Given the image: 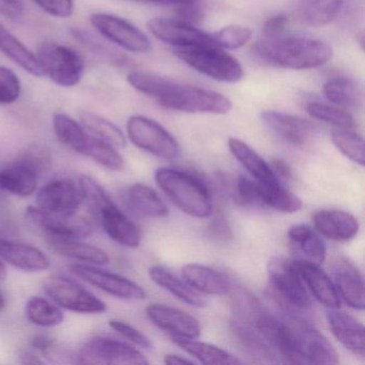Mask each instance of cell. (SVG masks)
<instances>
[{
  "label": "cell",
  "instance_id": "obj_1",
  "mask_svg": "<svg viewBox=\"0 0 365 365\" xmlns=\"http://www.w3.org/2000/svg\"><path fill=\"white\" fill-rule=\"evenodd\" d=\"M128 82L138 93L155 99L168 110L189 114H227L232 103L222 93L182 84L153 72L133 70L127 76Z\"/></svg>",
  "mask_w": 365,
  "mask_h": 365
},
{
  "label": "cell",
  "instance_id": "obj_29",
  "mask_svg": "<svg viewBox=\"0 0 365 365\" xmlns=\"http://www.w3.org/2000/svg\"><path fill=\"white\" fill-rule=\"evenodd\" d=\"M322 91L329 102L344 110H356L362 106V88L350 78H331L324 83Z\"/></svg>",
  "mask_w": 365,
  "mask_h": 365
},
{
  "label": "cell",
  "instance_id": "obj_45",
  "mask_svg": "<svg viewBox=\"0 0 365 365\" xmlns=\"http://www.w3.org/2000/svg\"><path fill=\"white\" fill-rule=\"evenodd\" d=\"M16 161L41 177L50 170L53 158L51 151L42 145H31L16 158Z\"/></svg>",
  "mask_w": 365,
  "mask_h": 365
},
{
  "label": "cell",
  "instance_id": "obj_20",
  "mask_svg": "<svg viewBox=\"0 0 365 365\" xmlns=\"http://www.w3.org/2000/svg\"><path fill=\"white\" fill-rule=\"evenodd\" d=\"M327 320L335 339L356 356L364 358V327L356 318L339 309H329Z\"/></svg>",
  "mask_w": 365,
  "mask_h": 365
},
{
  "label": "cell",
  "instance_id": "obj_3",
  "mask_svg": "<svg viewBox=\"0 0 365 365\" xmlns=\"http://www.w3.org/2000/svg\"><path fill=\"white\" fill-rule=\"evenodd\" d=\"M155 181L168 200L185 215L197 219L210 217L212 196L200 177L175 168H159Z\"/></svg>",
  "mask_w": 365,
  "mask_h": 365
},
{
  "label": "cell",
  "instance_id": "obj_49",
  "mask_svg": "<svg viewBox=\"0 0 365 365\" xmlns=\"http://www.w3.org/2000/svg\"><path fill=\"white\" fill-rule=\"evenodd\" d=\"M110 328L114 329L116 332H118L121 336L127 339L128 341L133 343L134 345L138 347L144 348V349H150L151 341L144 333L140 332L138 329L132 327L131 324L127 322H121V320L113 319L110 322Z\"/></svg>",
  "mask_w": 365,
  "mask_h": 365
},
{
  "label": "cell",
  "instance_id": "obj_26",
  "mask_svg": "<svg viewBox=\"0 0 365 365\" xmlns=\"http://www.w3.org/2000/svg\"><path fill=\"white\" fill-rule=\"evenodd\" d=\"M39 177L14 160L0 170V190L4 194L27 197L37 189Z\"/></svg>",
  "mask_w": 365,
  "mask_h": 365
},
{
  "label": "cell",
  "instance_id": "obj_28",
  "mask_svg": "<svg viewBox=\"0 0 365 365\" xmlns=\"http://www.w3.org/2000/svg\"><path fill=\"white\" fill-rule=\"evenodd\" d=\"M0 52L31 76H38V78L44 76L37 56L20 40L16 39L1 23H0Z\"/></svg>",
  "mask_w": 365,
  "mask_h": 365
},
{
  "label": "cell",
  "instance_id": "obj_15",
  "mask_svg": "<svg viewBox=\"0 0 365 365\" xmlns=\"http://www.w3.org/2000/svg\"><path fill=\"white\" fill-rule=\"evenodd\" d=\"M37 202V207L48 212H76L83 204L80 182L66 178L50 181L40 190Z\"/></svg>",
  "mask_w": 365,
  "mask_h": 365
},
{
  "label": "cell",
  "instance_id": "obj_34",
  "mask_svg": "<svg viewBox=\"0 0 365 365\" xmlns=\"http://www.w3.org/2000/svg\"><path fill=\"white\" fill-rule=\"evenodd\" d=\"M116 149L112 145L96 138L88 132L86 138L76 151L108 170L120 172L125 168V161Z\"/></svg>",
  "mask_w": 365,
  "mask_h": 365
},
{
  "label": "cell",
  "instance_id": "obj_41",
  "mask_svg": "<svg viewBox=\"0 0 365 365\" xmlns=\"http://www.w3.org/2000/svg\"><path fill=\"white\" fill-rule=\"evenodd\" d=\"M307 110L313 118L324 123H330L341 129H352L356 125L351 114L336 106L320 103V102H309Z\"/></svg>",
  "mask_w": 365,
  "mask_h": 365
},
{
  "label": "cell",
  "instance_id": "obj_22",
  "mask_svg": "<svg viewBox=\"0 0 365 365\" xmlns=\"http://www.w3.org/2000/svg\"><path fill=\"white\" fill-rule=\"evenodd\" d=\"M97 217L108 236L115 242L131 249L140 245L142 240L140 228L116 205L106 207Z\"/></svg>",
  "mask_w": 365,
  "mask_h": 365
},
{
  "label": "cell",
  "instance_id": "obj_56",
  "mask_svg": "<svg viewBox=\"0 0 365 365\" xmlns=\"http://www.w3.org/2000/svg\"><path fill=\"white\" fill-rule=\"evenodd\" d=\"M55 339L53 337L48 336L46 334H37L31 339V345L34 349L39 351L40 354H43L53 344L55 343Z\"/></svg>",
  "mask_w": 365,
  "mask_h": 365
},
{
  "label": "cell",
  "instance_id": "obj_48",
  "mask_svg": "<svg viewBox=\"0 0 365 365\" xmlns=\"http://www.w3.org/2000/svg\"><path fill=\"white\" fill-rule=\"evenodd\" d=\"M72 34H73V37L78 41H80L83 46L89 48L93 54L100 55V56L104 57V59H108V61H113V63H120V61H123V57L114 54L108 46H104L103 43H101L99 40L96 39L91 34L86 33V31H82V29H73Z\"/></svg>",
  "mask_w": 365,
  "mask_h": 365
},
{
  "label": "cell",
  "instance_id": "obj_60",
  "mask_svg": "<svg viewBox=\"0 0 365 365\" xmlns=\"http://www.w3.org/2000/svg\"><path fill=\"white\" fill-rule=\"evenodd\" d=\"M8 271L7 267L5 266L1 260H0V281L7 279Z\"/></svg>",
  "mask_w": 365,
  "mask_h": 365
},
{
  "label": "cell",
  "instance_id": "obj_31",
  "mask_svg": "<svg viewBox=\"0 0 365 365\" xmlns=\"http://www.w3.org/2000/svg\"><path fill=\"white\" fill-rule=\"evenodd\" d=\"M148 274L153 283L157 284L163 289L168 290L182 302L194 307H206V300L200 296V294H198V292L187 285L185 282L177 279L173 273L166 270L163 267H151L149 269Z\"/></svg>",
  "mask_w": 365,
  "mask_h": 365
},
{
  "label": "cell",
  "instance_id": "obj_27",
  "mask_svg": "<svg viewBox=\"0 0 365 365\" xmlns=\"http://www.w3.org/2000/svg\"><path fill=\"white\" fill-rule=\"evenodd\" d=\"M125 202L133 212L142 217H164L168 215V206L157 191L143 183L128 187Z\"/></svg>",
  "mask_w": 365,
  "mask_h": 365
},
{
  "label": "cell",
  "instance_id": "obj_43",
  "mask_svg": "<svg viewBox=\"0 0 365 365\" xmlns=\"http://www.w3.org/2000/svg\"><path fill=\"white\" fill-rule=\"evenodd\" d=\"M253 31L249 27L230 25L209 34L215 46L226 50H237L245 46L252 39Z\"/></svg>",
  "mask_w": 365,
  "mask_h": 365
},
{
  "label": "cell",
  "instance_id": "obj_39",
  "mask_svg": "<svg viewBox=\"0 0 365 365\" xmlns=\"http://www.w3.org/2000/svg\"><path fill=\"white\" fill-rule=\"evenodd\" d=\"M27 318L31 324L42 328H52L63 322V311L58 305L41 297H33L26 303Z\"/></svg>",
  "mask_w": 365,
  "mask_h": 365
},
{
  "label": "cell",
  "instance_id": "obj_32",
  "mask_svg": "<svg viewBox=\"0 0 365 365\" xmlns=\"http://www.w3.org/2000/svg\"><path fill=\"white\" fill-rule=\"evenodd\" d=\"M257 187L264 206L285 213L298 212L302 209V200L282 185L281 181H257Z\"/></svg>",
  "mask_w": 365,
  "mask_h": 365
},
{
  "label": "cell",
  "instance_id": "obj_51",
  "mask_svg": "<svg viewBox=\"0 0 365 365\" xmlns=\"http://www.w3.org/2000/svg\"><path fill=\"white\" fill-rule=\"evenodd\" d=\"M179 20L194 24L200 22L205 16V7L202 0H194L192 3L178 6Z\"/></svg>",
  "mask_w": 365,
  "mask_h": 365
},
{
  "label": "cell",
  "instance_id": "obj_35",
  "mask_svg": "<svg viewBox=\"0 0 365 365\" xmlns=\"http://www.w3.org/2000/svg\"><path fill=\"white\" fill-rule=\"evenodd\" d=\"M228 147L232 155L242 164L243 168L256 179V181L277 180L269 163H267L249 145L239 138H232L228 140Z\"/></svg>",
  "mask_w": 365,
  "mask_h": 365
},
{
  "label": "cell",
  "instance_id": "obj_33",
  "mask_svg": "<svg viewBox=\"0 0 365 365\" xmlns=\"http://www.w3.org/2000/svg\"><path fill=\"white\" fill-rule=\"evenodd\" d=\"M173 341L187 354L197 359L202 364L236 365L241 364L234 354L217 346L204 341H196L195 339H183V337H172Z\"/></svg>",
  "mask_w": 365,
  "mask_h": 365
},
{
  "label": "cell",
  "instance_id": "obj_40",
  "mask_svg": "<svg viewBox=\"0 0 365 365\" xmlns=\"http://www.w3.org/2000/svg\"><path fill=\"white\" fill-rule=\"evenodd\" d=\"M53 129L59 142L73 150L78 148L88 133L81 123L63 113L53 116Z\"/></svg>",
  "mask_w": 365,
  "mask_h": 365
},
{
  "label": "cell",
  "instance_id": "obj_6",
  "mask_svg": "<svg viewBox=\"0 0 365 365\" xmlns=\"http://www.w3.org/2000/svg\"><path fill=\"white\" fill-rule=\"evenodd\" d=\"M267 272L271 294L288 313L311 309V297L292 262L284 258H272L269 262Z\"/></svg>",
  "mask_w": 365,
  "mask_h": 365
},
{
  "label": "cell",
  "instance_id": "obj_30",
  "mask_svg": "<svg viewBox=\"0 0 365 365\" xmlns=\"http://www.w3.org/2000/svg\"><path fill=\"white\" fill-rule=\"evenodd\" d=\"M290 242L304 256V260L320 266L326 260L327 249L315 230L304 224L292 226L288 230Z\"/></svg>",
  "mask_w": 365,
  "mask_h": 365
},
{
  "label": "cell",
  "instance_id": "obj_53",
  "mask_svg": "<svg viewBox=\"0 0 365 365\" xmlns=\"http://www.w3.org/2000/svg\"><path fill=\"white\" fill-rule=\"evenodd\" d=\"M287 24L288 18L285 14H275L264 22V34L267 38L277 37L285 31Z\"/></svg>",
  "mask_w": 365,
  "mask_h": 365
},
{
  "label": "cell",
  "instance_id": "obj_36",
  "mask_svg": "<svg viewBox=\"0 0 365 365\" xmlns=\"http://www.w3.org/2000/svg\"><path fill=\"white\" fill-rule=\"evenodd\" d=\"M343 4L344 0H300L299 14L309 26H326L336 19Z\"/></svg>",
  "mask_w": 365,
  "mask_h": 365
},
{
  "label": "cell",
  "instance_id": "obj_24",
  "mask_svg": "<svg viewBox=\"0 0 365 365\" xmlns=\"http://www.w3.org/2000/svg\"><path fill=\"white\" fill-rule=\"evenodd\" d=\"M181 275L187 285L196 292L215 296H225L232 290L230 279L219 271L200 264H187L181 269Z\"/></svg>",
  "mask_w": 365,
  "mask_h": 365
},
{
  "label": "cell",
  "instance_id": "obj_42",
  "mask_svg": "<svg viewBox=\"0 0 365 365\" xmlns=\"http://www.w3.org/2000/svg\"><path fill=\"white\" fill-rule=\"evenodd\" d=\"M331 138L334 146L350 161L364 166V140L359 134L350 131L349 129L336 130L333 131Z\"/></svg>",
  "mask_w": 365,
  "mask_h": 365
},
{
  "label": "cell",
  "instance_id": "obj_9",
  "mask_svg": "<svg viewBox=\"0 0 365 365\" xmlns=\"http://www.w3.org/2000/svg\"><path fill=\"white\" fill-rule=\"evenodd\" d=\"M25 217L48 239L82 240L93 234L91 222L76 212L53 213L42 210L39 207L29 206Z\"/></svg>",
  "mask_w": 365,
  "mask_h": 365
},
{
  "label": "cell",
  "instance_id": "obj_12",
  "mask_svg": "<svg viewBox=\"0 0 365 365\" xmlns=\"http://www.w3.org/2000/svg\"><path fill=\"white\" fill-rule=\"evenodd\" d=\"M89 20L100 35L128 52L144 54L151 48L149 38L125 19L99 12L91 14Z\"/></svg>",
  "mask_w": 365,
  "mask_h": 365
},
{
  "label": "cell",
  "instance_id": "obj_17",
  "mask_svg": "<svg viewBox=\"0 0 365 365\" xmlns=\"http://www.w3.org/2000/svg\"><path fill=\"white\" fill-rule=\"evenodd\" d=\"M333 284L339 299L354 309H364V282L359 269L347 258H337L332 267Z\"/></svg>",
  "mask_w": 365,
  "mask_h": 365
},
{
  "label": "cell",
  "instance_id": "obj_59",
  "mask_svg": "<svg viewBox=\"0 0 365 365\" xmlns=\"http://www.w3.org/2000/svg\"><path fill=\"white\" fill-rule=\"evenodd\" d=\"M142 1H146V3L157 4V5H165V6H181L185 4L192 3L194 0H142Z\"/></svg>",
  "mask_w": 365,
  "mask_h": 365
},
{
  "label": "cell",
  "instance_id": "obj_4",
  "mask_svg": "<svg viewBox=\"0 0 365 365\" xmlns=\"http://www.w3.org/2000/svg\"><path fill=\"white\" fill-rule=\"evenodd\" d=\"M287 329L294 363L298 364L336 365L339 354L332 344L313 324L299 316L287 313L283 319Z\"/></svg>",
  "mask_w": 365,
  "mask_h": 365
},
{
  "label": "cell",
  "instance_id": "obj_58",
  "mask_svg": "<svg viewBox=\"0 0 365 365\" xmlns=\"http://www.w3.org/2000/svg\"><path fill=\"white\" fill-rule=\"evenodd\" d=\"M164 362L166 364L178 365V364H194V361L185 356H179V354H166L164 358Z\"/></svg>",
  "mask_w": 365,
  "mask_h": 365
},
{
  "label": "cell",
  "instance_id": "obj_23",
  "mask_svg": "<svg viewBox=\"0 0 365 365\" xmlns=\"http://www.w3.org/2000/svg\"><path fill=\"white\" fill-rule=\"evenodd\" d=\"M312 220L316 230L330 240H351L359 232L358 220L346 211L320 210Z\"/></svg>",
  "mask_w": 365,
  "mask_h": 365
},
{
  "label": "cell",
  "instance_id": "obj_47",
  "mask_svg": "<svg viewBox=\"0 0 365 365\" xmlns=\"http://www.w3.org/2000/svg\"><path fill=\"white\" fill-rule=\"evenodd\" d=\"M21 81L16 72L0 66V106H10L21 96Z\"/></svg>",
  "mask_w": 365,
  "mask_h": 365
},
{
  "label": "cell",
  "instance_id": "obj_13",
  "mask_svg": "<svg viewBox=\"0 0 365 365\" xmlns=\"http://www.w3.org/2000/svg\"><path fill=\"white\" fill-rule=\"evenodd\" d=\"M70 271L78 279L123 300H143L146 292L135 282L116 273L101 270L89 264H72Z\"/></svg>",
  "mask_w": 365,
  "mask_h": 365
},
{
  "label": "cell",
  "instance_id": "obj_37",
  "mask_svg": "<svg viewBox=\"0 0 365 365\" xmlns=\"http://www.w3.org/2000/svg\"><path fill=\"white\" fill-rule=\"evenodd\" d=\"M50 245L59 255L93 264H106L110 257L104 250L95 245H86L80 240L50 239Z\"/></svg>",
  "mask_w": 365,
  "mask_h": 365
},
{
  "label": "cell",
  "instance_id": "obj_25",
  "mask_svg": "<svg viewBox=\"0 0 365 365\" xmlns=\"http://www.w3.org/2000/svg\"><path fill=\"white\" fill-rule=\"evenodd\" d=\"M230 328L245 352L258 362H279V356L269 344L262 339V335L251 324L234 317L230 322Z\"/></svg>",
  "mask_w": 365,
  "mask_h": 365
},
{
  "label": "cell",
  "instance_id": "obj_16",
  "mask_svg": "<svg viewBox=\"0 0 365 365\" xmlns=\"http://www.w3.org/2000/svg\"><path fill=\"white\" fill-rule=\"evenodd\" d=\"M149 319L172 337L197 339L202 328L193 316L175 307L164 304H151L146 309Z\"/></svg>",
  "mask_w": 365,
  "mask_h": 365
},
{
  "label": "cell",
  "instance_id": "obj_11",
  "mask_svg": "<svg viewBox=\"0 0 365 365\" xmlns=\"http://www.w3.org/2000/svg\"><path fill=\"white\" fill-rule=\"evenodd\" d=\"M78 362L91 365L148 364L144 354L129 344L103 336L87 341L78 351Z\"/></svg>",
  "mask_w": 365,
  "mask_h": 365
},
{
  "label": "cell",
  "instance_id": "obj_44",
  "mask_svg": "<svg viewBox=\"0 0 365 365\" xmlns=\"http://www.w3.org/2000/svg\"><path fill=\"white\" fill-rule=\"evenodd\" d=\"M78 182L82 189L83 202H86L96 217H98L104 208L114 204L110 196L95 179L89 176H82Z\"/></svg>",
  "mask_w": 365,
  "mask_h": 365
},
{
  "label": "cell",
  "instance_id": "obj_55",
  "mask_svg": "<svg viewBox=\"0 0 365 365\" xmlns=\"http://www.w3.org/2000/svg\"><path fill=\"white\" fill-rule=\"evenodd\" d=\"M269 165H270L271 170H272L274 176L277 177V180L281 181V182H286V181H289L292 179V170H290L289 165L284 160H272L271 163H269Z\"/></svg>",
  "mask_w": 365,
  "mask_h": 365
},
{
  "label": "cell",
  "instance_id": "obj_61",
  "mask_svg": "<svg viewBox=\"0 0 365 365\" xmlns=\"http://www.w3.org/2000/svg\"><path fill=\"white\" fill-rule=\"evenodd\" d=\"M6 307V299L3 292H0V311H3Z\"/></svg>",
  "mask_w": 365,
  "mask_h": 365
},
{
  "label": "cell",
  "instance_id": "obj_18",
  "mask_svg": "<svg viewBox=\"0 0 365 365\" xmlns=\"http://www.w3.org/2000/svg\"><path fill=\"white\" fill-rule=\"evenodd\" d=\"M260 118L279 138L296 147L304 146L314 133L311 121L294 115L267 110L260 114Z\"/></svg>",
  "mask_w": 365,
  "mask_h": 365
},
{
  "label": "cell",
  "instance_id": "obj_54",
  "mask_svg": "<svg viewBox=\"0 0 365 365\" xmlns=\"http://www.w3.org/2000/svg\"><path fill=\"white\" fill-rule=\"evenodd\" d=\"M23 0H0V16L9 20H19L24 14Z\"/></svg>",
  "mask_w": 365,
  "mask_h": 365
},
{
  "label": "cell",
  "instance_id": "obj_7",
  "mask_svg": "<svg viewBox=\"0 0 365 365\" xmlns=\"http://www.w3.org/2000/svg\"><path fill=\"white\" fill-rule=\"evenodd\" d=\"M36 56L44 76L58 86L73 87L82 80L84 61L73 48L48 42L40 46Z\"/></svg>",
  "mask_w": 365,
  "mask_h": 365
},
{
  "label": "cell",
  "instance_id": "obj_5",
  "mask_svg": "<svg viewBox=\"0 0 365 365\" xmlns=\"http://www.w3.org/2000/svg\"><path fill=\"white\" fill-rule=\"evenodd\" d=\"M175 54L192 69L217 82L237 83L243 78L240 63L213 44L175 48Z\"/></svg>",
  "mask_w": 365,
  "mask_h": 365
},
{
  "label": "cell",
  "instance_id": "obj_62",
  "mask_svg": "<svg viewBox=\"0 0 365 365\" xmlns=\"http://www.w3.org/2000/svg\"><path fill=\"white\" fill-rule=\"evenodd\" d=\"M5 195V194L3 193V191H1V190H0V197H1V196H4Z\"/></svg>",
  "mask_w": 365,
  "mask_h": 365
},
{
  "label": "cell",
  "instance_id": "obj_38",
  "mask_svg": "<svg viewBox=\"0 0 365 365\" xmlns=\"http://www.w3.org/2000/svg\"><path fill=\"white\" fill-rule=\"evenodd\" d=\"M81 125L96 138L108 143L115 148H125L127 138L120 129L108 119L91 112L80 115Z\"/></svg>",
  "mask_w": 365,
  "mask_h": 365
},
{
  "label": "cell",
  "instance_id": "obj_21",
  "mask_svg": "<svg viewBox=\"0 0 365 365\" xmlns=\"http://www.w3.org/2000/svg\"><path fill=\"white\" fill-rule=\"evenodd\" d=\"M0 258L27 272H40L50 268L48 256L31 245L0 238Z\"/></svg>",
  "mask_w": 365,
  "mask_h": 365
},
{
  "label": "cell",
  "instance_id": "obj_52",
  "mask_svg": "<svg viewBox=\"0 0 365 365\" xmlns=\"http://www.w3.org/2000/svg\"><path fill=\"white\" fill-rule=\"evenodd\" d=\"M208 234L217 242H228L232 238V228L225 217H215L208 226Z\"/></svg>",
  "mask_w": 365,
  "mask_h": 365
},
{
  "label": "cell",
  "instance_id": "obj_2",
  "mask_svg": "<svg viewBox=\"0 0 365 365\" xmlns=\"http://www.w3.org/2000/svg\"><path fill=\"white\" fill-rule=\"evenodd\" d=\"M255 56L273 67L309 70L322 67L332 59L330 44L302 37L266 38L253 46Z\"/></svg>",
  "mask_w": 365,
  "mask_h": 365
},
{
  "label": "cell",
  "instance_id": "obj_14",
  "mask_svg": "<svg viewBox=\"0 0 365 365\" xmlns=\"http://www.w3.org/2000/svg\"><path fill=\"white\" fill-rule=\"evenodd\" d=\"M148 29L160 41L170 44L175 48L213 44L209 34L179 19H153L148 22Z\"/></svg>",
  "mask_w": 365,
  "mask_h": 365
},
{
  "label": "cell",
  "instance_id": "obj_10",
  "mask_svg": "<svg viewBox=\"0 0 365 365\" xmlns=\"http://www.w3.org/2000/svg\"><path fill=\"white\" fill-rule=\"evenodd\" d=\"M42 286L51 300L63 309L83 314L103 313L106 309L103 301L68 277L53 275L44 279Z\"/></svg>",
  "mask_w": 365,
  "mask_h": 365
},
{
  "label": "cell",
  "instance_id": "obj_8",
  "mask_svg": "<svg viewBox=\"0 0 365 365\" xmlns=\"http://www.w3.org/2000/svg\"><path fill=\"white\" fill-rule=\"evenodd\" d=\"M127 132L132 144L138 148L165 160L176 159L180 153L174 136L159 123L134 115L127 123Z\"/></svg>",
  "mask_w": 365,
  "mask_h": 365
},
{
  "label": "cell",
  "instance_id": "obj_57",
  "mask_svg": "<svg viewBox=\"0 0 365 365\" xmlns=\"http://www.w3.org/2000/svg\"><path fill=\"white\" fill-rule=\"evenodd\" d=\"M19 361L22 364H43L44 361L31 350H21L19 354Z\"/></svg>",
  "mask_w": 365,
  "mask_h": 365
},
{
  "label": "cell",
  "instance_id": "obj_50",
  "mask_svg": "<svg viewBox=\"0 0 365 365\" xmlns=\"http://www.w3.org/2000/svg\"><path fill=\"white\" fill-rule=\"evenodd\" d=\"M40 8L50 16L66 19L74 11V0H34Z\"/></svg>",
  "mask_w": 365,
  "mask_h": 365
},
{
  "label": "cell",
  "instance_id": "obj_46",
  "mask_svg": "<svg viewBox=\"0 0 365 365\" xmlns=\"http://www.w3.org/2000/svg\"><path fill=\"white\" fill-rule=\"evenodd\" d=\"M232 196L236 202L245 207L264 206L258 193L257 182L245 176H239L232 187Z\"/></svg>",
  "mask_w": 365,
  "mask_h": 365
},
{
  "label": "cell",
  "instance_id": "obj_19",
  "mask_svg": "<svg viewBox=\"0 0 365 365\" xmlns=\"http://www.w3.org/2000/svg\"><path fill=\"white\" fill-rule=\"evenodd\" d=\"M292 264L302 279L303 283L318 302L328 309H339L341 299L337 294L334 284L319 268L320 266L304 259L294 260Z\"/></svg>",
  "mask_w": 365,
  "mask_h": 365
}]
</instances>
